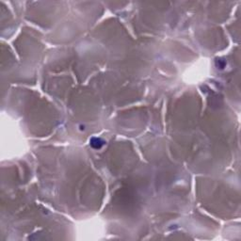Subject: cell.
Here are the masks:
<instances>
[{
  "label": "cell",
  "instance_id": "obj_1",
  "mask_svg": "<svg viewBox=\"0 0 241 241\" xmlns=\"http://www.w3.org/2000/svg\"><path fill=\"white\" fill-rule=\"evenodd\" d=\"M90 144L91 145V147H93L95 149H99L104 145V141L101 138H92L90 140Z\"/></svg>",
  "mask_w": 241,
  "mask_h": 241
}]
</instances>
